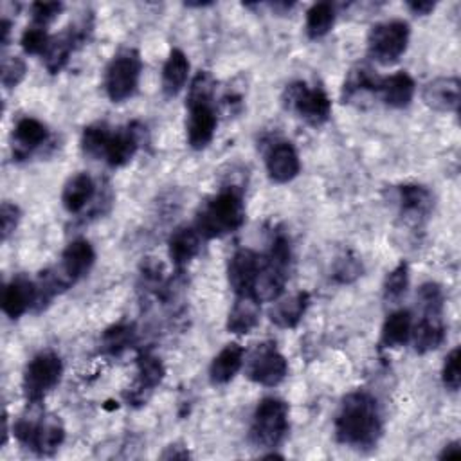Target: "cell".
Returning a JSON list of instances; mask_svg holds the SVG:
<instances>
[{"mask_svg":"<svg viewBox=\"0 0 461 461\" xmlns=\"http://www.w3.org/2000/svg\"><path fill=\"white\" fill-rule=\"evenodd\" d=\"M214 79L207 70H200L187 90V121H185V135L187 144L193 149H203L211 144L216 126L218 115L214 110Z\"/></svg>","mask_w":461,"mask_h":461,"instance_id":"cell-2","label":"cell"},{"mask_svg":"<svg viewBox=\"0 0 461 461\" xmlns=\"http://www.w3.org/2000/svg\"><path fill=\"white\" fill-rule=\"evenodd\" d=\"M61 11H63L61 2H34L31 5L32 22H34V25H40V27L49 25Z\"/></svg>","mask_w":461,"mask_h":461,"instance_id":"cell-41","label":"cell"},{"mask_svg":"<svg viewBox=\"0 0 461 461\" xmlns=\"http://www.w3.org/2000/svg\"><path fill=\"white\" fill-rule=\"evenodd\" d=\"M7 438H9V429H7V412L4 411V414H2V447L7 443Z\"/></svg>","mask_w":461,"mask_h":461,"instance_id":"cell-47","label":"cell"},{"mask_svg":"<svg viewBox=\"0 0 461 461\" xmlns=\"http://www.w3.org/2000/svg\"><path fill=\"white\" fill-rule=\"evenodd\" d=\"M259 315H261V301L254 294L236 295L234 304L227 315V330L238 335L250 333L258 326Z\"/></svg>","mask_w":461,"mask_h":461,"instance_id":"cell-24","label":"cell"},{"mask_svg":"<svg viewBox=\"0 0 461 461\" xmlns=\"http://www.w3.org/2000/svg\"><path fill=\"white\" fill-rule=\"evenodd\" d=\"M409 286V267L405 261L398 263L384 281V299L389 303H398Z\"/></svg>","mask_w":461,"mask_h":461,"instance_id":"cell-35","label":"cell"},{"mask_svg":"<svg viewBox=\"0 0 461 461\" xmlns=\"http://www.w3.org/2000/svg\"><path fill=\"white\" fill-rule=\"evenodd\" d=\"M261 258L252 249H238L227 263V281L234 295L254 294Z\"/></svg>","mask_w":461,"mask_h":461,"instance_id":"cell-14","label":"cell"},{"mask_svg":"<svg viewBox=\"0 0 461 461\" xmlns=\"http://www.w3.org/2000/svg\"><path fill=\"white\" fill-rule=\"evenodd\" d=\"M142 130L144 128H140L137 122L112 130L103 151V160L112 167L126 166L139 151Z\"/></svg>","mask_w":461,"mask_h":461,"instance_id":"cell-15","label":"cell"},{"mask_svg":"<svg viewBox=\"0 0 461 461\" xmlns=\"http://www.w3.org/2000/svg\"><path fill=\"white\" fill-rule=\"evenodd\" d=\"M63 362L58 353L45 349L34 355L23 371V396L27 403H41V400L59 384Z\"/></svg>","mask_w":461,"mask_h":461,"instance_id":"cell-9","label":"cell"},{"mask_svg":"<svg viewBox=\"0 0 461 461\" xmlns=\"http://www.w3.org/2000/svg\"><path fill=\"white\" fill-rule=\"evenodd\" d=\"M0 27H2V45L5 47L7 43H9V32H11V22L7 20V18H4L2 20V23H0Z\"/></svg>","mask_w":461,"mask_h":461,"instance_id":"cell-46","label":"cell"},{"mask_svg":"<svg viewBox=\"0 0 461 461\" xmlns=\"http://www.w3.org/2000/svg\"><path fill=\"white\" fill-rule=\"evenodd\" d=\"M142 61L135 49H124L113 56L104 70V90L112 103L130 99L140 79Z\"/></svg>","mask_w":461,"mask_h":461,"instance_id":"cell-10","label":"cell"},{"mask_svg":"<svg viewBox=\"0 0 461 461\" xmlns=\"http://www.w3.org/2000/svg\"><path fill=\"white\" fill-rule=\"evenodd\" d=\"M362 274V265L358 258L346 254L335 261L333 267V279L339 283H351Z\"/></svg>","mask_w":461,"mask_h":461,"instance_id":"cell-40","label":"cell"},{"mask_svg":"<svg viewBox=\"0 0 461 461\" xmlns=\"http://www.w3.org/2000/svg\"><path fill=\"white\" fill-rule=\"evenodd\" d=\"M412 330V313L405 308L387 315L380 331V348H400L409 342Z\"/></svg>","mask_w":461,"mask_h":461,"instance_id":"cell-31","label":"cell"},{"mask_svg":"<svg viewBox=\"0 0 461 461\" xmlns=\"http://www.w3.org/2000/svg\"><path fill=\"white\" fill-rule=\"evenodd\" d=\"M27 65L20 56H7L2 59V85L5 88H16L25 77Z\"/></svg>","mask_w":461,"mask_h":461,"instance_id":"cell-39","label":"cell"},{"mask_svg":"<svg viewBox=\"0 0 461 461\" xmlns=\"http://www.w3.org/2000/svg\"><path fill=\"white\" fill-rule=\"evenodd\" d=\"M461 448H459V441H452L448 445L443 447V450L439 452V459H450V457H459Z\"/></svg>","mask_w":461,"mask_h":461,"instance_id":"cell-45","label":"cell"},{"mask_svg":"<svg viewBox=\"0 0 461 461\" xmlns=\"http://www.w3.org/2000/svg\"><path fill=\"white\" fill-rule=\"evenodd\" d=\"M49 140L47 126L34 117H22L13 130V157L27 158L34 149Z\"/></svg>","mask_w":461,"mask_h":461,"instance_id":"cell-20","label":"cell"},{"mask_svg":"<svg viewBox=\"0 0 461 461\" xmlns=\"http://www.w3.org/2000/svg\"><path fill=\"white\" fill-rule=\"evenodd\" d=\"M382 436L378 402L367 391L349 393L335 416V438L353 448H371Z\"/></svg>","mask_w":461,"mask_h":461,"instance_id":"cell-1","label":"cell"},{"mask_svg":"<svg viewBox=\"0 0 461 461\" xmlns=\"http://www.w3.org/2000/svg\"><path fill=\"white\" fill-rule=\"evenodd\" d=\"M380 81L382 77L366 65L351 68L342 85V101L349 104H360L369 101V97H376Z\"/></svg>","mask_w":461,"mask_h":461,"instance_id":"cell-19","label":"cell"},{"mask_svg":"<svg viewBox=\"0 0 461 461\" xmlns=\"http://www.w3.org/2000/svg\"><path fill=\"white\" fill-rule=\"evenodd\" d=\"M292 250L290 240L285 232H276L270 241V249L265 258H261V268L256 279L254 295L263 301H276L285 292V285L288 279Z\"/></svg>","mask_w":461,"mask_h":461,"instance_id":"cell-5","label":"cell"},{"mask_svg":"<svg viewBox=\"0 0 461 461\" xmlns=\"http://www.w3.org/2000/svg\"><path fill=\"white\" fill-rule=\"evenodd\" d=\"M245 375L254 384L274 387L288 375V362L274 342L256 344L245 360Z\"/></svg>","mask_w":461,"mask_h":461,"instance_id":"cell-11","label":"cell"},{"mask_svg":"<svg viewBox=\"0 0 461 461\" xmlns=\"http://www.w3.org/2000/svg\"><path fill=\"white\" fill-rule=\"evenodd\" d=\"M310 304V294L304 290H299L281 301L276 299V304L268 312L270 321L279 328H295L303 315L306 313V308Z\"/></svg>","mask_w":461,"mask_h":461,"instance_id":"cell-29","label":"cell"},{"mask_svg":"<svg viewBox=\"0 0 461 461\" xmlns=\"http://www.w3.org/2000/svg\"><path fill=\"white\" fill-rule=\"evenodd\" d=\"M407 7H409L414 14L425 16V14H429L430 11H434L436 4L430 2V0H412V2H407Z\"/></svg>","mask_w":461,"mask_h":461,"instance_id":"cell-43","label":"cell"},{"mask_svg":"<svg viewBox=\"0 0 461 461\" xmlns=\"http://www.w3.org/2000/svg\"><path fill=\"white\" fill-rule=\"evenodd\" d=\"M95 194V184L92 180V176L85 171L72 175L61 191V203L65 207L67 212L70 214H77L81 212L90 200Z\"/></svg>","mask_w":461,"mask_h":461,"instance_id":"cell-27","label":"cell"},{"mask_svg":"<svg viewBox=\"0 0 461 461\" xmlns=\"http://www.w3.org/2000/svg\"><path fill=\"white\" fill-rule=\"evenodd\" d=\"M110 133H112V128H108L104 122L86 126L81 133L83 153L92 158H103V151H104Z\"/></svg>","mask_w":461,"mask_h":461,"instance_id":"cell-34","label":"cell"},{"mask_svg":"<svg viewBox=\"0 0 461 461\" xmlns=\"http://www.w3.org/2000/svg\"><path fill=\"white\" fill-rule=\"evenodd\" d=\"M162 459H187L189 457V450L178 445H169L166 447V450L160 456Z\"/></svg>","mask_w":461,"mask_h":461,"instance_id":"cell-44","label":"cell"},{"mask_svg":"<svg viewBox=\"0 0 461 461\" xmlns=\"http://www.w3.org/2000/svg\"><path fill=\"white\" fill-rule=\"evenodd\" d=\"M414 79L407 72H396L382 77L378 86V97L389 108H405L414 97Z\"/></svg>","mask_w":461,"mask_h":461,"instance_id":"cell-26","label":"cell"},{"mask_svg":"<svg viewBox=\"0 0 461 461\" xmlns=\"http://www.w3.org/2000/svg\"><path fill=\"white\" fill-rule=\"evenodd\" d=\"M396 202L400 214L414 223L425 220L434 205L432 193L425 185L418 184H402L396 187Z\"/></svg>","mask_w":461,"mask_h":461,"instance_id":"cell-18","label":"cell"},{"mask_svg":"<svg viewBox=\"0 0 461 461\" xmlns=\"http://www.w3.org/2000/svg\"><path fill=\"white\" fill-rule=\"evenodd\" d=\"M166 367L153 351L142 349L137 355V380L130 393H126V402L131 405H144L151 396L153 389L164 380Z\"/></svg>","mask_w":461,"mask_h":461,"instance_id":"cell-13","label":"cell"},{"mask_svg":"<svg viewBox=\"0 0 461 461\" xmlns=\"http://www.w3.org/2000/svg\"><path fill=\"white\" fill-rule=\"evenodd\" d=\"M189 76V59L180 49H171L162 67V94L175 97L182 92Z\"/></svg>","mask_w":461,"mask_h":461,"instance_id":"cell-30","label":"cell"},{"mask_svg":"<svg viewBox=\"0 0 461 461\" xmlns=\"http://www.w3.org/2000/svg\"><path fill=\"white\" fill-rule=\"evenodd\" d=\"M202 249V236L194 227H176L169 240H167V254L175 268L180 272L184 270L200 252Z\"/></svg>","mask_w":461,"mask_h":461,"instance_id":"cell-22","label":"cell"},{"mask_svg":"<svg viewBox=\"0 0 461 461\" xmlns=\"http://www.w3.org/2000/svg\"><path fill=\"white\" fill-rule=\"evenodd\" d=\"M283 106L310 126H322L331 115V101L321 86H310L304 81H294L285 86Z\"/></svg>","mask_w":461,"mask_h":461,"instance_id":"cell-7","label":"cell"},{"mask_svg":"<svg viewBox=\"0 0 461 461\" xmlns=\"http://www.w3.org/2000/svg\"><path fill=\"white\" fill-rule=\"evenodd\" d=\"M411 27L403 20H387L375 23L367 32V54L380 65L396 63L407 50Z\"/></svg>","mask_w":461,"mask_h":461,"instance_id":"cell-8","label":"cell"},{"mask_svg":"<svg viewBox=\"0 0 461 461\" xmlns=\"http://www.w3.org/2000/svg\"><path fill=\"white\" fill-rule=\"evenodd\" d=\"M20 218H22V212H20L18 205H14L11 202H2V207H0L2 241H7V238L16 230Z\"/></svg>","mask_w":461,"mask_h":461,"instance_id":"cell-42","label":"cell"},{"mask_svg":"<svg viewBox=\"0 0 461 461\" xmlns=\"http://www.w3.org/2000/svg\"><path fill=\"white\" fill-rule=\"evenodd\" d=\"M32 409L29 414H23L13 425V434L16 441L32 450L38 456H52L65 439V427L59 416L45 414L36 411L38 403H29Z\"/></svg>","mask_w":461,"mask_h":461,"instance_id":"cell-4","label":"cell"},{"mask_svg":"<svg viewBox=\"0 0 461 461\" xmlns=\"http://www.w3.org/2000/svg\"><path fill=\"white\" fill-rule=\"evenodd\" d=\"M459 360H461V349L456 346L447 357H445V362H443V367H441V382L443 385L456 393L461 385V371H459Z\"/></svg>","mask_w":461,"mask_h":461,"instance_id":"cell-38","label":"cell"},{"mask_svg":"<svg viewBox=\"0 0 461 461\" xmlns=\"http://www.w3.org/2000/svg\"><path fill=\"white\" fill-rule=\"evenodd\" d=\"M421 101L436 112H456L459 104V79L436 77L421 90Z\"/></svg>","mask_w":461,"mask_h":461,"instance_id":"cell-23","label":"cell"},{"mask_svg":"<svg viewBox=\"0 0 461 461\" xmlns=\"http://www.w3.org/2000/svg\"><path fill=\"white\" fill-rule=\"evenodd\" d=\"M418 303L423 310V315H436L441 317L443 313V306H445V294L441 290V286L438 283H423L418 288Z\"/></svg>","mask_w":461,"mask_h":461,"instance_id":"cell-36","label":"cell"},{"mask_svg":"<svg viewBox=\"0 0 461 461\" xmlns=\"http://www.w3.org/2000/svg\"><path fill=\"white\" fill-rule=\"evenodd\" d=\"M409 340L414 346L418 355H425L429 351L438 349L445 340V324L441 317L423 315L416 324H412Z\"/></svg>","mask_w":461,"mask_h":461,"instance_id":"cell-28","label":"cell"},{"mask_svg":"<svg viewBox=\"0 0 461 461\" xmlns=\"http://www.w3.org/2000/svg\"><path fill=\"white\" fill-rule=\"evenodd\" d=\"M137 340L135 326L130 322H117L106 328L101 335V351L110 357H117L133 346Z\"/></svg>","mask_w":461,"mask_h":461,"instance_id":"cell-32","label":"cell"},{"mask_svg":"<svg viewBox=\"0 0 461 461\" xmlns=\"http://www.w3.org/2000/svg\"><path fill=\"white\" fill-rule=\"evenodd\" d=\"M335 23V7L330 2H317L306 11L304 31L310 40L326 36Z\"/></svg>","mask_w":461,"mask_h":461,"instance_id":"cell-33","label":"cell"},{"mask_svg":"<svg viewBox=\"0 0 461 461\" xmlns=\"http://www.w3.org/2000/svg\"><path fill=\"white\" fill-rule=\"evenodd\" d=\"M36 303V285L25 276L13 277L2 294V312L9 319L22 317Z\"/></svg>","mask_w":461,"mask_h":461,"instance_id":"cell-21","label":"cell"},{"mask_svg":"<svg viewBox=\"0 0 461 461\" xmlns=\"http://www.w3.org/2000/svg\"><path fill=\"white\" fill-rule=\"evenodd\" d=\"M92 31V20L83 18L79 22H74L70 27H67L61 34L52 36L47 52L43 54L45 67L50 74H58L65 68V65L70 59V54L86 41L88 34Z\"/></svg>","mask_w":461,"mask_h":461,"instance_id":"cell-12","label":"cell"},{"mask_svg":"<svg viewBox=\"0 0 461 461\" xmlns=\"http://www.w3.org/2000/svg\"><path fill=\"white\" fill-rule=\"evenodd\" d=\"M50 38L49 32L45 31V27H40V25H31L23 31L22 38H20V45L23 49V52L27 54H32V56H41L47 52L49 49V43H50Z\"/></svg>","mask_w":461,"mask_h":461,"instance_id":"cell-37","label":"cell"},{"mask_svg":"<svg viewBox=\"0 0 461 461\" xmlns=\"http://www.w3.org/2000/svg\"><path fill=\"white\" fill-rule=\"evenodd\" d=\"M94 263H95L94 247L90 245L88 240L77 238L70 241L61 252V263L58 268L70 285H76L81 277H85L90 272Z\"/></svg>","mask_w":461,"mask_h":461,"instance_id":"cell-16","label":"cell"},{"mask_svg":"<svg viewBox=\"0 0 461 461\" xmlns=\"http://www.w3.org/2000/svg\"><path fill=\"white\" fill-rule=\"evenodd\" d=\"M245 221L243 193L230 185L211 196L196 212L194 229L205 240H214L238 230Z\"/></svg>","mask_w":461,"mask_h":461,"instance_id":"cell-3","label":"cell"},{"mask_svg":"<svg viewBox=\"0 0 461 461\" xmlns=\"http://www.w3.org/2000/svg\"><path fill=\"white\" fill-rule=\"evenodd\" d=\"M243 362H245V349L240 344L230 342L223 346L209 366L211 384L214 385L229 384L240 373V369L243 367Z\"/></svg>","mask_w":461,"mask_h":461,"instance_id":"cell-25","label":"cell"},{"mask_svg":"<svg viewBox=\"0 0 461 461\" xmlns=\"http://www.w3.org/2000/svg\"><path fill=\"white\" fill-rule=\"evenodd\" d=\"M265 166L270 180L276 184H286L294 180L301 171L299 155L288 140H279L270 146Z\"/></svg>","mask_w":461,"mask_h":461,"instance_id":"cell-17","label":"cell"},{"mask_svg":"<svg viewBox=\"0 0 461 461\" xmlns=\"http://www.w3.org/2000/svg\"><path fill=\"white\" fill-rule=\"evenodd\" d=\"M290 421L286 402L267 396L258 403L252 414L249 439L258 448H276L285 441Z\"/></svg>","mask_w":461,"mask_h":461,"instance_id":"cell-6","label":"cell"}]
</instances>
